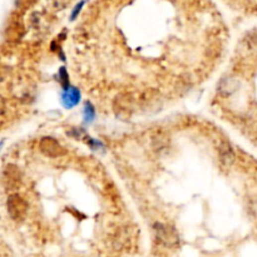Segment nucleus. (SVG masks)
<instances>
[{"label": "nucleus", "mask_w": 257, "mask_h": 257, "mask_svg": "<svg viewBox=\"0 0 257 257\" xmlns=\"http://www.w3.org/2000/svg\"><path fill=\"white\" fill-rule=\"evenodd\" d=\"M6 207H8L9 216H10L14 221L24 220L28 211V204L23 197H20L19 194H10V196L8 197Z\"/></svg>", "instance_id": "1"}, {"label": "nucleus", "mask_w": 257, "mask_h": 257, "mask_svg": "<svg viewBox=\"0 0 257 257\" xmlns=\"http://www.w3.org/2000/svg\"><path fill=\"white\" fill-rule=\"evenodd\" d=\"M154 231H156L157 240L165 246L172 247L178 244V235L171 226L163 225V223H157L154 226Z\"/></svg>", "instance_id": "2"}, {"label": "nucleus", "mask_w": 257, "mask_h": 257, "mask_svg": "<svg viewBox=\"0 0 257 257\" xmlns=\"http://www.w3.org/2000/svg\"><path fill=\"white\" fill-rule=\"evenodd\" d=\"M39 148L43 154H45L47 157H51V158H58V157L65 154V148L57 139L52 137L43 138L39 143Z\"/></svg>", "instance_id": "3"}, {"label": "nucleus", "mask_w": 257, "mask_h": 257, "mask_svg": "<svg viewBox=\"0 0 257 257\" xmlns=\"http://www.w3.org/2000/svg\"><path fill=\"white\" fill-rule=\"evenodd\" d=\"M80 101V93L75 87L64 88L62 92V103L65 108H73Z\"/></svg>", "instance_id": "4"}, {"label": "nucleus", "mask_w": 257, "mask_h": 257, "mask_svg": "<svg viewBox=\"0 0 257 257\" xmlns=\"http://www.w3.org/2000/svg\"><path fill=\"white\" fill-rule=\"evenodd\" d=\"M239 87L240 82L236 78L227 77L220 82V84H218V92H220V94H222V96H230V94L236 92Z\"/></svg>", "instance_id": "5"}, {"label": "nucleus", "mask_w": 257, "mask_h": 257, "mask_svg": "<svg viewBox=\"0 0 257 257\" xmlns=\"http://www.w3.org/2000/svg\"><path fill=\"white\" fill-rule=\"evenodd\" d=\"M220 159L223 165H231L235 161V153L227 141H223L220 146Z\"/></svg>", "instance_id": "6"}, {"label": "nucleus", "mask_w": 257, "mask_h": 257, "mask_svg": "<svg viewBox=\"0 0 257 257\" xmlns=\"http://www.w3.org/2000/svg\"><path fill=\"white\" fill-rule=\"evenodd\" d=\"M116 104H120V107H116V113L120 118L127 120L132 113V107H130V101L125 99V97H121V101H117Z\"/></svg>", "instance_id": "7"}, {"label": "nucleus", "mask_w": 257, "mask_h": 257, "mask_svg": "<svg viewBox=\"0 0 257 257\" xmlns=\"http://www.w3.org/2000/svg\"><path fill=\"white\" fill-rule=\"evenodd\" d=\"M4 178H5V186H8V183H14L19 182L20 181V173L19 170L14 166H8L5 168V172H4Z\"/></svg>", "instance_id": "8"}, {"label": "nucleus", "mask_w": 257, "mask_h": 257, "mask_svg": "<svg viewBox=\"0 0 257 257\" xmlns=\"http://www.w3.org/2000/svg\"><path fill=\"white\" fill-rule=\"evenodd\" d=\"M94 117H96V111H94V107L92 106V104L89 103V102H87L84 106V120L85 122L89 123L92 122L93 120H94Z\"/></svg>", "instance_id": "9"}, {"label": "nucleus", "mask_w": 257, "mask_h": 257, "mask_svg": "<svg viewBox=\"0 0 257 257\" xmlns=\"http://www.w3.org/2000/svg\"><path fill=\"white\" fill-rule=\"evenodd\" d=\"M59 78H61V82L63 84L64 88H68V74H66V70L65 68H62L59 69Z\"/></svg>", "instance_id": "10"}, {"label": "nucleus", "mask_w": 257, "mask_h": 257, "mask_svg": "<svg viewBox=\"0 0 257 257\" xmlns=\"http://www.w3.org/2000/svg\"><path fill=\"white\" fill-rule=\"evenodd\" d=\"M83 4H84V3H80V4H78V5H77V6H75L74 11H73V14H72V19H74V18H75V16H77V14H78V13H79V9H82Z\"/></svg>", "instance_id": "11"}, {"label": "nucleus", "mask_w": 257, "mask_h": 257, "mask_svg": "<svg viewBox=\"0 0 257 257\" xmlns=\"http://www.w3.org/2000/svg\"><path fill=\"white\" fill-rule=\"evenodd\" d=\"M250 42H251L252 44L257 45V32L252 33V34H251V38H250Z\"/></svg>", "instance_id": "12"}]
</instances>
